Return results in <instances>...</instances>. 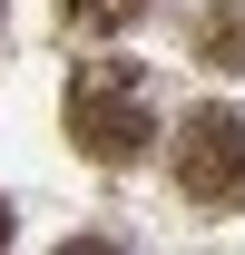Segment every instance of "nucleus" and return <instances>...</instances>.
<instances>
[{
	"label": "nucleus",
	"instance_id": "nucleus-1",
	"mask_svg": "<svg viewBox=\"0 0 245 255\" xmlns=\"http://www.w3.org/2000/svg\"><path fill=\"white\" fill-rule=\"evenodd\" d=\"M147 137H157L147 79H137L127 59H89L79 79H69V147H79L89 167H137Z\"/></svg>",
	"mask_w": 245,
	"mask_h": 255
},
{
	"label": "nucleus",
	"instance_id": "nucleus-2",
	"mask_svg": "<svg viewBox=\"0 0 245 255\" xmlns=\"http://www.w3.org/2000/svg\"><path fill=\"white\" fill-rule=\"evenodd\" d=\"M177 187L196 206H245V118L236 108H196L177 128Z\"/></svg>",
	"mask_w": 245,
	"mask_h": 255
},
{
	"label": "nucleus",
	"instance_id": "nucleus-3",
	"mask_svg": "<svg viewBox=\"0 0 245 255\" xmlns=\"http://www.w3.org/2000/svg\"><path fill=\"white\" fill-rule=\"evenodd\" d=\"M196 59L206 69H245V0H216L196 20Z\"/></svg>",
	"mask_w": 245,
	"mask_h": 255
},
{
	"label": "nucleus",
	"instance_id": "nucleus-4",
	"mask_svg": "<svg viewBox=\"0 0 245 255\" xmlns=\"http://www.w3.org/2000/svg\"><path fill=\"white\" fill-rule=\"evenodd\" d=\"M137 10H147V0H59V20H69V30H98V39H108V30H127Z\"/></svg>",
	"mask_w": 245,
	"mask_h": 255
},
{
	"label": "nucleus",
	"instance_id": "nucleus-5",
	"mask_svg": "<svg viewBox=\"0 0 245 255\" xmlns=\"http://www.w3.org/2000/svg\"><path fill=\"white\" fill-rule=\"evenodd\" d=\"M0 246H10V206H0Z\"/></svg>",
	"mask_w": 245,
	"mask_h": 255
},
{
	"label": "nucleus",
	"instance_id": "nucleus-6",
	"mask_svg": "<svg viewBox=\"0 0 245 255\" xmlns=\"http://www.w3.org/2000/svg\"><path fill=\"white\" fill-rule=\"evenodd\" d=\"M0 10H10V0H0Z\"/></svg>",
	"mask_w": 245,
	"mask_h": 255
}]
</instances>
